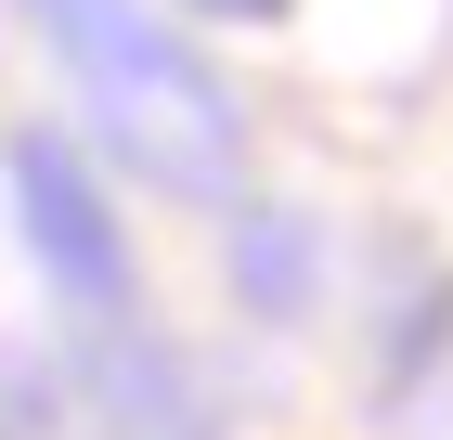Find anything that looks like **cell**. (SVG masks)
<instances>
[{
	"instance_id": "cell-3",
	"label": "cell",
	"mask_w": 453,
	"mask_h": 440,
	"mask_svg": "<svg viewBox=\"0 0 453 440\" xmlns=\"http://www.w3.org/2000/svg\"><path fill=\"white\" fill-rule=\"evenodd\" d=\"M195 13H246V27H273V13H285V0H195Z\"/></svg>"
},
{
	"instance_id": "cell-1",
	"label": "cell",
	"mask_w": 453,
	"mask_h": 440,
	"mask_svg": "<svg viewBox=\"0 0 453 440\" xmlns=\"http://www.w3.org/2000/svg\"><path fill=\"white\" fill-rule=\"evenodd\" d=\"M27 13L52 27L65 78L91 91L104 143L130 156L142 181H169V195H220V181H234V156H246L234 91H220V78L195 66L142 0H27Z\"/></svg>"
},
{
	"instance_id": "cell-2",
	"label": "cell",
	"mask_w": 453,
	"mask_h": 440,
	"mask_svg": "<svg viewBox=\"0 0 453 440\" xmlns=\"http://www.w3.org/2000/svg\"><path fill=\"white\" fill-rule=\"evenodd\" d=\"M13 207H27L39 272H52L78 311H117V298H130V246H117V220H104V195H91V169H78L52 130H13Z\"/></svg>"
}]
</instances>
